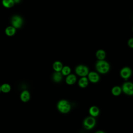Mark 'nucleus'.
<instances>
[{"instance_id":"obj_1","label":"nucleus","mask_w":133,"mask_h":133,"mask_svg":"<svg viewBox=\"0 0 133 133\" xmlns=\"http://www.w3.org/2000/svg\"><path fill=\"white\" fill-rule=\"evenodd\" d=\"M96 69L100 73H105L109 71L110 66L107 62L103 60H100L96 64Z\"/></svg>"},{"instance_id":"obj_2","label":"nucleus","mask_w":133,"mask_h":133,"mask_svg":"<svg viewBox=\"0 0 133 133\" xmlns=\"http://www.w3.org/2000/svg\"><path fill=\"white\" fill-rule=\"evenodd\" d=\"M57 108L61 112L66 113L70 111L71 107L68 101L65 100H62L58 102Z\"/></svg>"},{"instance_id":"obj_3","label":"nucleus","mask_w":133,"mask_h":133,"mask_svg":"<svg viewBox=\"0 0 133 133\" xmlns=\"http://www.w3.org/2000/svg\"><path fill=\"white\" fill-rule=\"evenodd\" d=\"M12 26L15 27L16 29L20 28L23 23L22 18L19 16H14L12 17L11 21Z\"/></svg>"},{"instance_id":"obj_4","label":"nucleus","mask_w":133,"mask_h":133,"mask_svg":"<svg viewBox=\"0 0 133 133\" xmlns=\"http://www.w3.org/2000/svg\"><path fill=\"white\" fill-rule=\"evenodd\" d=\"M76 73L79 76H85L88 74V69L87 66L80 65L76 67Z\"/></svg>"},{"instance_id":"obj_5","label":"nucleus","mask_w":133,"mask_h":133,"mask_svg":"<svg viewBox=\"0 0 133 133\" xmlns=\"http://www.w3.org/2000/svg\"><path fill=\"white\" fill-rule=\"evenodd\" d=\"M123 90L127 95H133V84L130 82L125 83L123 85Z\"/></svg>"},{"instance_id":"obj_6","label":"nucleus","mask_w":133,"mask_h":133,"mask_svg":"<svg viewBox=\"0 0 133 133\" xmlns=\"http://www.w3.org/2000/svg\"><path fill=\"white\" fill-rule=\"evenodd\" d=\"M95 123H96L95 119L94 117H88L84 120V125L86 129H89L92 128L94 126Z\"/></svg>"},{"instance_id":"obj_7","label":"nucleus","mask_w":133,"mask_h":133,"mask_svg":"<svg viewBox=\"0 0 133 133\" xmlns=\"http://www.w3.org/2000/svg\"><path fill=\"white\" fill-rule=\"evenodd\" d=\"M131 71L129 68L125 67L121 71V75L125 79H127L131 75Z\"/></svg>"},{"instance_id":"obj_8","label":"nucleus","mask_w":133,"mask_h":133,"mask_svg":"<svg viewBox=\"0 0 133 133\" xmlns=\"http://www.w3.org/2000/svg\"><path fill=\"white\" fill-rule=\"evenodd\" d=\"M88 78L90 82L92 83H96L99 81V76L96 72H91L88 74Z\"/></svg>"},{"instance_id":"obj_9","label":"nucleus","mask_w":133,"mask_h":133,"mask_svg":"<svg viewBox=\"0 0 133 133\" xmlns=\"http://www.w3.org/2000/svg\"><path fill=\"white\" fill-rule=\"evenodd\" d=\"M20 99L23 102H27L30 99V94L28 90L23 91L20 95Z\"/></svg>"},{"instance_id":"obj_10","label":"nucleus","mask_w":133,"mask_h":133,"mask_svg":"<svg viewBox=\"0 0 133 133\" xmlns=\"http://www.w3.org/2000/svg\"><path fill=\"white\" fill-rule=\"evenodd\" d=\"M16 32V29L13 26H9L7 27L5 29V33L7 35L9 36H11L14 35Z\"/></svg>"},{"instance_id":"obj_11","label":"nucleus","mask_w":133,"mask_h":133,"mask_svg":"<svg viewBox=\"0 0 133 133\" xmlns=\"http://www.w3.org/2000/svg\"><path fill=\"white\" fill-rule=\"evenodd\" d=\"M2 5L6 8H11L15 4L14 0H2Z\"/></svg>"},{"instance_id":"obj_12","label":"nucleus","mask_w":133,"mask_h":133,"mask_svg":"<svg viewBox=\"0 0 133 133\" xmlns=\"http://www.w3.org/2000/svg\"><path fill=\"white\" fill-rule=\"evenodd\" d=\"M76 80V77L74 74H70L66 78V82L68 84L72 85L74 84Z\"/></svg>"},{"instance_id":"obj_13","label":"nucleus","mask_w":133,"mask_h":133,"mask_svg":"<svg viewBox=\"0 0 133 133\" xmlns=\"http://www.w3.org/2000/svg\"><path fill=\"white\" fill-rule=\"evenodd\" d=\"M52 78L54 81L56 82H59L61 81L62 78L61 73H60V71H56V72L54 74Z\"/></svg>"},{"instance_id":"obj_14","label":"nucleus","mask_w":133,"mask_h":133,"mask_svg":"<svg viewBox=\"0 0 133 133\" xmlns=\"http://www.w3.org/2000/svg\"><path fill=\"white\" fill-rule=\"evenodd\" d=\"M88 83V82L87 78L86 77L83 76L82 78H81L79 79V81L78 82V84L81 87L84 88L87 86Z\"/></svg>"},{"instance_id":"obj_15","label":"nucleus","mask_w":133,"mask_h":133,"mask_svg":"<svg viewBox=\"0 0 133 133\" xmlns=\"http://www.w3.org/2000/svg\"><path fill=\"white\" fill-rule=\"evenodd\" d=\"M99 110L97 107L93 106L89 109V113L92 116H97L99 114Z\"/></svg>"},{"instance_id":"obj_16","label":"nucleus","mask_w":133,"mask_h":133,"mask_svg":"<svg viewBox=\"0 0 133 133\" xmlns=\"http://www.w3.org/2000/svg\"><path fill=\"white\" fill-rule=\"evenodd\" d=\"M1 91L4 93H7L10 91L11 89V87L9 84L5 83L1 86Z\"/></svg>"},{"instance_id":"obj_17","label":"nucleus","mask_w":133,"mask_h":133,"mask_svg":"<svg viewBox=\"0 0 133 133\" xmlns=\"http://www.w3.org/2000/svg\"><path fill=\"white\" fill-rule=\"evenodd\" d=\"M53 68L56 71H60L62 69V64L60 61H56L53 64Z\"/></svg>"},{"instance_id":"obj_18","label":"nucleus","mask_w":133,"mask_h":133,"mask_svg":"<svg viewBox=\"0 0 133 133\" xmlns=\"http://www.w3.org/2000/svg\"><path fill=\"white\" fill-rule=\"evenodd\" d=\"M96 56L99 60H103L105 57V52L103 50H99L96 52Z\"/></svg>"},{"instance_id":"obj_19","label":"nucleus","mask_w":133,"mask_h":133,"mask_svg":"<svg viewBox=\"0 0 133 133\" xmlns=\"http://www.w3.org/2000/svg\"><path fill=\"white\" fill-rule=\"evenodd\" d=\"M112 92L114 96H118L121 92V88L119 86H115L112 88Z\"/></svg>"},{"instance_id":"obj_20","label":"nucleus","mask_w":133,"mask_h":133,"mask_svg":"<svg viewBox=\"0 0 133 133\" xmlns=\"http://www.w3.org/2000/svg\"><path fill=\"white\" fill-rule=\"evenodd\" d=\"M70 71H71L70 68L68 66H65L64 67L62 68V69L61 70L62 74L64 75H68L70 73Z\"/></svg>"},{"instance_id":"obj_21","label":"nucleus","mask_w":133,"mask_h":133,"mask_svg":"<svg viewBox=\"0 0 133 133\" xmlns=\"http://www.w3.org/2000/svg\"><path fill=\"white\" fill-rule=\"evenodd\" d=\"M128 45L131 47L133 48V38H130L129 41H128Z\"/></svg>"},{"instance_id":"obj_22","label":"nucleus","mask_w":133,"mask_h":133,"mask_svg":"<svg viewBox=\"0 0 133 133\" xmlns=\"http://www.w3.org/2000/svg\"><path fill=\"white\" fill-rule=\"evenodd\" d=\"M15 3H19L21 0H14Z\"/></svg>"},{"instance_id":"obj_23","label":"nucleus","mask_w":133,"mask_h":133,"mask_svg":"<svg viewBox=\"0 0 133 133\" xmlns=\"http://www.w3.org/2000/svg\"><path fill=\"white\" fill-rule=\"evenodd\" d=\"M0 91H1V86H0Z\"/></svg>"},{"instance_id":"obj_24","label":"nucleus","mask_w":133,"mask_h":133,"mask_svg":"<svg viewBox=\"0 0 133 133\" xmlns=\"http://www.w3.org/2000/svg\"><path fill=\"white\" fill-rule=\"evenodd\" d=\"M132 30H133V28H132Z\"/></svg>"}]
</instances>
